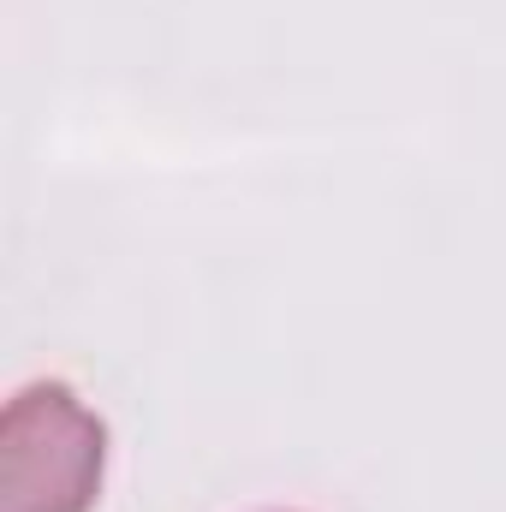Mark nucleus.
I'll return each instance as SVG.
<instances>
[{
	"label": "nucleus",
	"instance_id": "nucleus-1",
	"mask_svg": "<svg viewBox=\"0 0 506 512\" xmlns=\"http://www.w3.org/2000/svg\"><path fill=\"white\" fill-rule=\"evenodd\" d=\"M108 429L66 382H30L0 417V512H90Z\"/></svg>",
	"mask_w": 506,
	"mask_h": 512
}]
</instances>
